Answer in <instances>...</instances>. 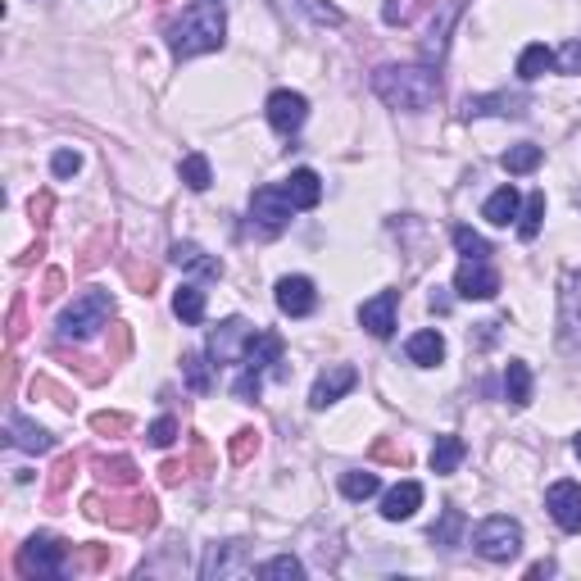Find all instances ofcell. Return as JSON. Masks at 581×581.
<instances>
[{"instance_id": "obj_1", "label": "cell", "mask_w": 581, "mask_h": 581, "mask_svg": "<svg viewBox=\"0 0 581 581\" xmlns=\"http://www.w3.org/2000/svg\"><path fill=\"white\" fill-rule=\"evenodd\" d=\"M373 91L391 109L418 114V109L436 105V96H441V78H436L432 64H386V69L373 73Z\"/></svg>"}, {"instance_id": "obj_2", "label": "cell", "mask_w": 581, "mask_h": 581, "mask_svg": "<svg viewBox=\"0 0 581 581\" xmlns=\"http://www.w3.org/2000/svg\"><path fill=\"white\" fill-rule=\"evenodd\" d=\"M227 19L214 0H200V5H187L178 19L168 23V50L178 60H191V55H209V50L223 46Z\"/></svg>"}, {"instance_id": "obj_3", "label": "cell", "mask_w": 581, "mask_h": 581, "mask_svg": "<svg viewBox=\"0 0 581 581\" xmlns=\"http://www.w3.org/2000/svg\"><path fill=\"white\" fill-rule=\"evenodd\" d=\"M82 509H87V518H100L109 522V527H119V532H150L159 522V504L150 500V495H132V500H100V495H87L82 500Z\"/></svg>"}, {"instance_id": "obj_4", "label": "cell", "mask_w": 581, "mask_h": 581, "mask_svg": "<svg viewBox=\"0 0 581 581\" xmlns=\"http://www.w3.org/2000/svg\"><path fill=\"white\" fill-rule=\"evenodd\" d=\"M114 314V296L109 291H82L69 309L60 314V336L64 341H91Z\"/></svg>"}, {"instance_id": "obj_5", "label": "cell", "mask_w": 581, "mask_h": 581, "mask_svg": "<svg viewBox=\"0 0 581 581\" xmlns=\"http://www.w3.org/2000/svg\"><path fill=\"white\" fill-rule=\"evenodd\" d=\"M19 577H64L69 572V545L60 536H32L14 559Z\"/></svg>"}, {"instance_id": "obj_6", "label": "cell", "mask_w": 581, "mask_h": 581, "mask_svg": "<svg viewBox=\"0 0 581 581\" xmlns=\"http://www.w3.org/2000/svg\"><path fill=\"white\" fill-rule=\"evenodd\" d=\"M473 545L482 559L509 563V559H518V550H522V527L513 518H504V513H495V518H486L473 532Z\"/></svg>"}, {"instance_id": "obj_7", "label": "cell", "mask_w": 581, "mask_h": 581, "mask_svg": "<svg viewBox=\"0 0 581 581\" xmlns=\"http://www.w3.org/2000/svg\"><path fill=\"white\" fill-rule=\"evenodd\" d=\"M291 214H296V205L286 200L282 187H259L250 196V232H259V237H277L291 223Z\"/></svg>"}, {"instance_id": "obj_8", "label": "cell", "mask_w": 581, "mask_h": 581, "mask_svg": "<svg viewBox=\"0 0 581 581\" xmlns=\"http://www.w3.org/2000/svg\"><path fill=\"white\" fill-rule=\"evenodd\" d=\"M559 345L581 355V273H563L559 282Z\"/></svg>"}, {"instance_id": "obj_9", "label": "cell", "mask_w": 581, "mask_h": 581, "mask_svg": "<svg viewBox=\"0 0 581 581\" xmlns=\"http://www.w3.org/2000/svg\"><path fill=\"white\" fill-rule=\"evenodd\" d=\"M250 336H255V323H246V318H227V323L218 327L214 336H209V359H214V368L241 364Z\"/></svg>"}, {"instance_id": "obj_10", "label": "cell", "mask_w": 581, "mask_h": 581, "mask_svg": "<svg viewBox=\"0 0 581 581\" xmlns=\"http://www.w3.org/2000/svg\"><path fill=\"white\" fill-rule=\"evenodd\" d=\"M454 291L463 300H491L500 291V273L486 259H463V268L454 273Z\"/></svg>"}, {"instance_id": "obj_11", "label": "cell", "mask_w": 581, "mask_h": 581, "mask_svg": "<svg viewBox=\"0 0 581 581\" xmlns=\"http://www.w3.org/2000/svg\"><path fill=\"white\" fill-rule=\"evenodd\" d=\"M305 119H309V100L300 91H273L268 96V123H273V132L291 137V132L305 128Z\"/></svg>"}, {"instance_id": "obj_12", "label": "cell", "mask_w": 581, "mask_h": 581, "mask_svg": "<svg viewBox=\"0 0 581 581\" xmlns=\"http://www.w3.org/2000/svg\"><path fill=\"white\" fill-rule=\"evenodd\" d=\"M545 509H550V518L559 522L563 532H572V536L581 532V486L577 482H554L545 491Z\"/></svg>"}, {"instance_id": "obj_13", "label": "cell", "mask_w": 581, "mask_h": 581, "mask_svg": "<svg viewBox=\"0 0 581 581\" xmlns=\"http://www.w3.org/2000/svg\"><path fill=\"white\" fill-rule=\"evenodd\" d=\"M250 568V550L241 541H227V545H209L205 563H200V577L214 581V577H241Z\"/></svg>"}, {"instance_id": "obj_14", "label": "cell", "mask_w": 581, "mask_h": 581, "mask_svg": "<svg viewBox=\"0 0 581 581\" xmlns=\"http://www.w3.org/2000/svg\"><path fill=\"white\" fill-rule=\"evenodd\" d=\"M395 309H400V291H377L373 300L359 305V323L368 327V336L386 341V336L395 332Z\"/></svg>"}, {"instance_id": "obj_15", "label": "cell", "mask_w": 581, "mask_h": 581, "mask_svg": "<svg viewBox=\"0 0 581 581\" xmlns=\"http://www.w3.org/2000/svg\"><path fill=\"white\" fill-rule=\"evenodd\" d=\"M318 305V291L309 277H282L277 282V309H282L286 318H309Z\"/></svg>"}, {"instance_id": "obj_16", "label": "cell", "mask_w": 581, "mask_h": 581, "mask_svg": "<svg viewBox=\"0 0 581 581\" xmlns=\"http://www.w3.org/2000/svg\"><path fill=\"white\" fill-rule=\"evenodd\" d=\"M355 382H359V373L350 364L323 368V373H318V382H314V391H309V404H314V409H327V404H336Z\"/></svg>"}, {"instance_id": "obj_17", "label": "cell", "mask_w": 581, "mask_h": 581, "mask_svg": "<svg viewBox=\"0 0 581 581\" xmlns=\"http://www.w3.org/2000/svg\"><path fill=\"white\" fill-rule=\"evenodd\" d=\"M273 364H282V336H277V332H255V336H250V345H246V355H241V368L264 377Z\"/></svg>"}, {"instance_id": "obj_18", "label": "cell", "mask_w": 581, "mask_h": 581, "mask_svg": "<svg viewBox=\"0 0 581 581\" xmlns=\"http://www.w3.org/2000/svg\"><path fill=\"white\" fill-rule=\"evenodd\" d=\"M5 441L14 445V450H28V454H46L50 445H55V436L46 432V427L28 423L23 414H10V423H5Z\"/></svg>"}, {"instance_id": "obj_19", "label": "cell", "mask_w": 581, "mask_h": 581, "mask_svg": "<svg viewBox=\"0 0 581 581\" xmlns=\"http://www.w3.org/2000/svg\"><path fill=\"white\" fill-rule=\"evenodd\" d=\"M418 504H423V486L400 482V486H391V491L382 495V518L386 522H409L418 513Z\"/></svg>"}, {"instance_id": "obj_20", "label": "cell", "mask_w": 581, "mask_h": 581, "mask_svg": "<svg viewBox=\"0 0 581 581\" xmlns=\"http://www.w3.org/2000/svg\"><path fill=\"white\" fill-rule=\"evenodd\" d=\"M282 191L296 209H318V200H323V178H318L314 168H296V173L282 182Z\"/></svg>"}, {"instance_id": "obj_21", "label": "cell", "mask_w": 581, "mask_h": 581, "mask_svg": "<svg viewBox=\"0 0 581 581\" xmlns=\"http://www.w3.org/2000/svg\"><path fill=\"white\" fill-rule=\"evenodd\" d=\"M522 109H527V96H473L463 105V119H477V114H504V119H522Z\"/></svg>"}, {"instance_id": "obj_22", "label": "cell", "mask_w": 581, "mask_h": 581, "mask_svg": "<svg viewBox=\"0 0 581 581\" xmlns=\"http://www.w3.org/2000/svg\"><path fill=\"white\" fill-rule=\"evenodd\" d=\"M404 350H409V359H414L418 368H436L445 359V336L432 332V327H423V332L409 336V345H404Z\"/></svg>"}, {"instance_id": "obj_23", "label": "cell", "mask_w": 581, "mask_h": 581, "mask_svg": "<svg viewBox=\"0 0 581 581\" xmlns=\"http://www.w3.org/2000/svg\"><path fill=\"white\" fill-rule=\"evenodd\" d=\"M173 264L187 268V273H200V277H223V264L209 259L196 241H173Z\"/></svg>"}, {"instance_id": "obj_24", "label": "cell", "mask_w": 581, "mask_h": 581, "mask_svg": "<svg viewBox=\"0 0 581 581\" xmlns=\"http://www.w3.org/2000/svg\"><path fill=\"white\" fill-rule=\"evenodd\" d=\"M550 69H554V50L545 46V41H532V46H527V50L518 55V78H522V82L545 78Z\"/></svg>"}, {"instance_id": "obj_25", "label": "cell", "mask_w": 581, "mask_h": 581, "mask_svg": "<svg viewBox=\"0 0 581 581\" xmlns=\"http://www.w3.org/2000/svg\"><path fill=\"white\" fill-rule=\"evenodd\" d=\"M504 395H509L513 404H532V368L522 364V359H509V368H504Z\"/></svg>"}, {"instance_id": "obj_26", "label": "cell", "mask_w": 581, "mask_h": 581, "mask_svg": "<svg viewBox=\"0 0 581 581\" xmlns=\"http://www.w3.org/2000/svg\"><path fill=\"white\" fill-rule=\"evenodd\" d=\"M459 463H463V441H459V436H436V445H432V473L436 477H450Z\"/></svg>"}, {"instance_id": "obj_27", "label": "cell", "mask_w": 581, "mask_h": 581, "mask_svg": "<svg viewBox=\"0 0 581 581\" xmlns=\"http://www.w3.org/2000/svg\"><path fill=\"white\" fill-rule=\"evenodd\" d=\"M173 314H178L187 327L205 323V291H200V286H178V296H173Z\"/></svg>"}, {"instance_id": "obj_28", "label": "cell", "mask_w": 581, "mask_h": 581, "mask_svg": "<svg viewBox=\"0 0 581 581\" xmlns=\"http://www.w3.org/2000/svg\"><path fill=\"white\" fill-rule=\"evenodd\" d=\"M482 218H486V223H495V227H509L513 218H518V191H513V187H500L491 200H486Z\"/></svg>"}, {"instance_id": "obj_29", "label": "cell", "mask_w": 581, "mask_h": 581, "mask_svg": "<svg viewBox=\"0 0 581 581\" xmlns=\"http://www.w3.org/2000/svg\"><path fill=\"white\" fill-rule=\"evenodd\" d=\"M178 178L187 182L191 191H209V182H214V168H209L205 155H187V159L178 164Z\"/></svg>"}, {"instance_id": "obj_30", "label": "cell", "mask_w": 581, "mask_h": 581, "mask_svg": "<svg viewBox=\"0 0 581 581\" xmlns=\"http://www.w3.org/2000/svg\"><path fill=\"white\" fill-rule=\"evenodd\" d=\"M96 473L109 486H137V463L132 459H96Z\"/></svg>"}, {"instance_id": "obj_31", "label": "cell", "mask_w": 581, "mask_h": 581, "mask_svg": "<svg viewBox=\"0 0 581 581\" xmlns=\"http://www.w3.org/2000/svg\"><path fill=\"white\" fill-rule=\"evenodd\" d=\"M377 491H382L377 473H345L341 477V495H345V500H373Z\"/></svg>"}, {"instance_id": "obj_32", "label": "cell", "mask_w": 581, "mask_h": 581, "mask_svg": "<svg viewBox=\"0 0 581 581\" xmlns=\"http://www.w3.org/2000/svg\"><path fill=\"white\" fill-rule=\"evenodd\" d=\"M545 159V150L541 146H513V150H504V173H532L536 164Z\"/></svg>"}, {"instance_id": "obj_33", "label": "cell", "mask_w": 581, "mask_h": 581, "mask_svg": "<svg viewBox=\"0 0 581 581\" xmlns=\"http://www.w3.org/2000/svg\"><path fill=\"white\" fill-rule=\"evenodd\" d=\"M541 223H545V191H532V200H527V214H522V223H518V237L522 241H536Z\"/></svg>"}, {"instance_id": "obj_34", "label": "cell", "mask_w": 581, "mask_h": 581, "mask_svg": "<svg viewBox=\"0 0 581 581\" xmlns=\"http://www.w3.org/2000/svg\"><path fill=\"white\" fill-rule=\"evenodd\" d=\"M459 532H463V513L445 509V518L432 527V545H445V550H450V545H459Z\"/></svg>"}, {"instance_id": "obj_35", "label": "cell", "mask_w": 581, "mask_h": 581, "mask_svg": "<svg viewBox=\"0 0 581 581\" xmlns=\"http://www.w3.org/2000/svg\"><path fill=\"white\" fill-rule=\"evenodd\" d=\"M259 577H305V563L296 559V554H277V559L259 563Z\"/></svg>"}, {"instance_id": "obj_36", "label": "cell", "mask_w": 581, "mask_h": 581, "mask_svg": "<svg viewBox=\"0 0 581 581\" xmlns=\"http://www.w3.org/2000/svg\"><path fill=\"white\" fill-rule=\"evenodd\" d=\"M454 246H459V255H463V259H486V255H491L486 237H477L473 227H454Z\"/></svg>"}, {"instance_id": "obj_37", "label": "cell", "mask_w": 581, "mask_h": 581, "mask_svg": "<svg viewBox=\"0 0 581 581\" xmlns=\"http://www.w3.org/2000/svg\"><path fill=\"white\" fill-rule=\"evenodd\" d=\"M423 5H427V0H386V5H382V19L391 23V28H404V23L423 10Z\"/></svg>"}, {"instance_id": "obj_38", "label": "cell", "mask_w": 581, "mask_h": 581, "mask_svg": "<svg viewBox=\"0 0 581 581\" xmlns=\"http://www.w3.org/2000/svg\"><path fill=\"white\" fill-rule=\"evenodd\" d=\"M73 473H78V459H73V454H64V459L55 463V477H50V495H55V500H60L64 491H69Z\"/></svg>"}, {"instance_id": "obj_39", "label": "cell", "mask_w": 581, "mask_h": 581, "mask_svg": "<svg viewBox=\"0 0 581 581\" xmlns=\"http://www.w3.org/2000/svg\"><path fill=\"white\" fill-rule=\"evenodd\" d=\"M255 454H259V432H250V427H246V432L232 436V463H250Z\"/></svg>"}, {"instance_id": "obj_40", "label": "cell", "mask_w": 581, "mask_h": 581, "mask_svg": "<svg viewBox=\"0 0 581 581\" xmlns=\"http://www.w3.org/2000/svg\"><path fill=\"white\" fill-rule=\"evenodd\" d=\"M182 373H187L191 391H200V395L209 391V368H205V359H200V355H187V359H182Z\"/></svg>"}, {"instance_id": "obj_41", "label": "cell", "mask_w": 581, "mask_h": 581, "mask_svg": "<svg viewBox=\"0 0 581 581\" xmlns=\"http://www.w3.org/2000/svg\"><path fill=\"white\" fill-rule=\"evenodd\" d=\"M78 168H82L78 150H55V155H50V173H55V178H73Z\"/></svg>"}, {"instance_id": "obj_42", "label": "cell", "mask_w": 581, "mask_h": 581, "mask_svg": "<svg viewBox=\"0 0 581 581\" xmlns=\"http://www.w3.org/2000/svg\"><path fill=\"white\" fill-rule=\"evenodd\" d=\"M146 436H150V445H159V450H168V445L178 441V418H168V414H164V418H159L155 427H150Z\"/></svg>"}, {"instance_id": "obj_43", "label": "cell", "mask_w": 581, "mask_h": 581, "mask_svg": "<svg viewBox=\"0 0 581 581\" xmlns=\"http://www.w3.org/2000/svg\"><path fill=\"white\" fill-rule=\"evenodd\" d=\"M91 427H96L100 436H119V432H128V427H132V418L128 414H96V418H91Z\"/></svg>"}, {"instance_id": "obj_44", "label": "cell", "mask_w": 581, "mask_h": 581, "mask_svg": "<svg viewBox=\"0 0 581 581\" xmlns=\"http://www.w3.org/2000/svg\"><path fill=\"white\" fill-rule=\"evenodd\" d=\"M554 64H559L563 73H581V37H572L568 46H563L559 55H554Z\"/></svg>"}, {"instance_id": "obj_45", "label": "cell", "mask_w": 581, "mask_h": 581, "mask_svg": "<svg viewBox=\"0 0 581 581\" xmlns=\"http://www.w3.org/2000/svg\"><path fill=\"white\" fill-rule=\"evenodd\" d=\"M305 10L314 14L318 23H332V28H341V23H345V14L336 10V5H327V0H305Z\"/></svg>"}, {"instance_id": "obj_46", "label": "cell", "mask_w": 581, "mask_h": 581, "mask_svg": "<svg viewBox=\"0 0 581 581\" xmlns=\"http://www.w3.org/2000/svg\"><path fill=\"white\" fill-rule=\"evenodd\" d=\"M73 568H109V550H100V545H87V550L78 554V563Z\"/></svg>"}, {"instance_id": "obj_47", "label": "cell", "mask_w": 581, "mask_h": 581, "mask_svg": "<svg viewBox=\"0 0 581 581\" xmlns=\"http://www.w3.org/2000/svg\"><path fill=\"white\" fill-rule=\"evenodd\" d=\"M232 395H237V400H259V373H241L237 386H232Z\"/></svg>"}, {"instance_id": "obj_48", "label": "cell", "mask_w": 581, "mask_h": 581, "mask_svg": "<svg viewBox=\"0 0 581 581\" xmlns=\"http://www.w3.org/2000/svg\"><path fill=\"white\" fill-rule=\"evenodd\" d=\"M373 454H377V459H386V463H409V450H404V445H391V441H382Z\"/></svg>"}, {"instance_id": "obj_49", "label": "cell", "mask_w": 581, "mask_h": 581, "mask_svg": "<svg viewBox=\"0 0 581 581\" xmlns=\"http://www.w3.org/2000/svg\"><path fill=\"white\" fill-rule=\"evenodd\" d=\"M64 286V273H46V291H41V300H55Z\"/></svg>"}, {"instance_id": "obj_50", "label": "cell", "mask_w": 581, "mask_h": 581, "mask_svg": "<svg viewBox=\"0 0 581 581\" xmlns=\"http://www.w3.org/2000/svg\"><path fill=\"white\" fill-rule=\"evenodd\" d=\"M50 205H55V200H50V196H32V218H37V223H46Z\"/></svg>"}, {"instance_id": "obj_51", "label": "cell", "mask_w": 581, "mask_h": 581, "mask_svg": "<svg viewBox=\"0 0 581 581\" xmlns=\"http://www.w3.org/2000/svg\"><path fill=\"white\" fill-rule=\"evenodd\" d=\"M572 450H577V459H581V432H577V441H572Z\"/></svg>"}, {"instance_id": "obj_52", "label": "cell", "mask_w": 581, "mask_h": 581, "mask_svg": "<svg viewBox=\"0 0 581 581\" xmlns=\"http://www.w3.org/2000/svg\"><path fill=\"white\" fill-rule=\"evenodd\" d=\"M577 200H581V196H577Z\"/></svg>"}]
</instances>
